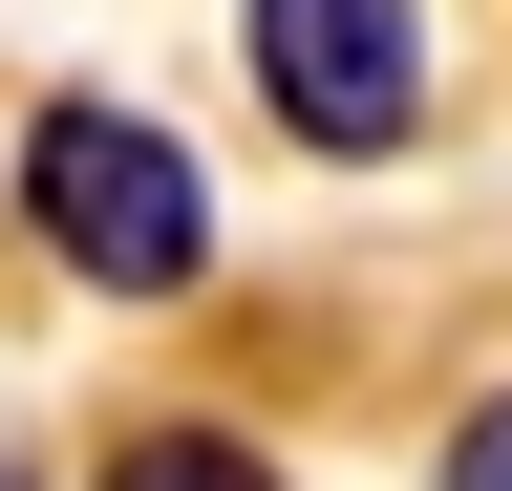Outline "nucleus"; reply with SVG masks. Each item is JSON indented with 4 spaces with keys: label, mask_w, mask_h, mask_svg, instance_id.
Wrapping results in <instances>:
<instances>
[{
    "label": "nucleus",
    "mask_w": 512,
    "mask_h": 491,
    "mask_svg": "<svg viewBox=\"0 0 512 491\" xmlns=\"http://www.w3.org/2000/svg\"><path fill=\"white\" fill-rule=\"evenodd\" d=\"M22 214H43V257H64V278H107V299H171L192 257H214L192 150H171V129H128V107H43V129H22Z\"/></svg>",
    "instance_id": "1"
},
{
    "label": "nucleus",
    "mask_w": 512,
    "mask_h": 491,
    "mask_svg": "<svg viewBox=\"0 0 512 491\" xmlns=\"http://www.w3.org/2000/svg\"><path fill=\"white\" fill-rule=\"evenodd\" d=\"M107 491H278V470H256L235 427H128V449H107Z\"/></svg>",
    "instance_id": "3"
},
{
    "label": "nucleus",
    "mask_w": 512,
    "mask_h": 491,
    "mask_svg": "<svg viewBox=\"0 0 512 491\" xmlns=\"http://www.w3.org/2000/svg\"><path fill=\"white\" fill-rule=\"evenodd\" d=\"M235 43H256L299 150H406L427 129V22L406 0H235Z\"/></svg>",
    "instance_id": "2"
},
{
    "label": "nucleus",
    "mask_w": 512,
    "mask_h": 491,
    "mask_svg": "<svg viewBox=\"0 0 512 491\" xmlns=\"http://www.w3.org/2000/svg\"><path fill=\"white\" fill-rule=\"evenodd\" d=\"M448 491H512V385H491L470 427H448Z\"/></svg>",
    "instance_id": "4"
}]
</instances>
